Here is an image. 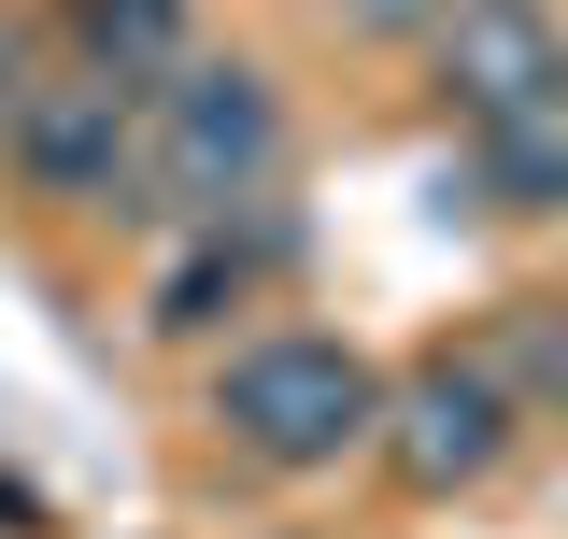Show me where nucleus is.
<instances>
[{"label":"nucleus","mask_w":568,"mask_h":539,"mask_svg":"<svg viewBox=\"0 0 568 539\" xmlns=\"http://www.w3.org/2000/svg\"><path fill=\"white\" fill-rule=\"evenodd\" d=\"M213 313H242V256H227V227H213L200 256H171V284H156V327H213Z\"/></svg>","instance_id":"nucleus-9"},{"label":"nucleus","mask_w":568,"mask_h":539,"mask_svg":"<svg viewBox=\"0 0 568 539\" xmlns=\"http://www.w3.org/2000/svg\"><path fill=\"white\" fill-rule=\"evenodd\" d=\"M484 369H497V398L526 384V398H555V411H568V313H555V298H526V313L497 327V355H484Z\"/></svg>","instance_id":"nucleus-8"},{"label":"nucleus","mask_w":568,"mask_h":539,"mask_svg":"<svg viewBox=\"0 0 568 539\" xmlns=\"http://www.w3.org/2000/svg\"><path fill=\"white\" fill-rule=\"evenodd\" d=\"M71 58L100 71V85L185 71V0H71Z\"/></svg>","instance_id":"nucleus-7"},{"label":"nucleus","mask_w":568,"mask_h":539,"mask_svg":"<svg viewBox=\"0 0 568 539\" xmlns=\"http://www.w3.org/2000/svg\"><path fill=\"white\" fill-rule=\"evenodd\" d=\"M426 58H440V100L497 129V114H526L540 85H568V14L555 0H455L440 29H426Z\"/></svg>","instance_id":"nucleus-5"},{"label":"nucleus","mask_w":568,"mask_h":539,"mask_svg":"<svg viewBox=\"0 0 568 539\" xmlns=\"http://www.w3.org/2000/svg\"><path fill=\"white\" fill-rule=\"evenodd\" d=\"M0 156L29 171V200L142 213V85H100V71L14 85V100H0Z\"/></svg>","instance_id":"nucleus-3"},{"label":"nucleus","mask_w":568,"mask_h":539,"mask_svg":"<svg viewBox=\"0 0 568 539\" xmlns=\"http://www.w3.org/2000/svg\"><path fill=\"white\" fill-rule=\"evenodd\" d=\"M213 426L256 455V469H342L355 440L384 426V369L355 340H313V327H271L213 369Z\"/></svg>","instance_id":"nucleus-2"},{"label":"nucleus","mask_w":568,"mask_h":539,"mask_svg":"<svg viewBox=\"0 0 568 539\" xmlns=\"http://www.w3.org/2000/svg\"><path fill=\"white\" fill-rule=\"evenodd\" d=\"M271 171H284V100H271V71L185 58V71L142 85V213H200V227H227Z\"/></svg>","instance_id":"nucleus-1"},{"label":"nucleus","mask_w":568,"mask_h":539,"mask_svg":"<svg viewBox=\"0 0 568 539\" xmlns=\"http://www.w3.org/2000/svg\"><path fill=\"white\" fill-rule=\"evenodd\" d=\"M384 469L413 482V497H455V482H484L497 455H511V398H497L484 355H440V369H413V384H384Z\"/></svg>","instance_id":"nucleus-4"},{"label":"nucleus","mask_w":568,"mask_h":539,"mask_svg":"<svg viewBox=\"0 0 568 539\" xmlns=\"http://www.w3.org/2000/svg\"><path fill=\"white\" fill-rule=\"evenodd\" d=\"M455 0H342V29H369V43H413V29H440Z\"/></svg>","instance_id":"nucleus-10"},{"label":"nucleus","mask_w":568,"mask_h":539,"mask_svg":"<svg viewBox=\"0 0 568 539\" xmlns=\"http://www.w3.org/2000/svg\"><path fill=\"white\" fill-rule=\"evenodd\" d=\"M484 200L568 213V85H540L526 114H497V129H484Z\"/></svg>","instance_id":"nucleus-6"}]
</instances>
